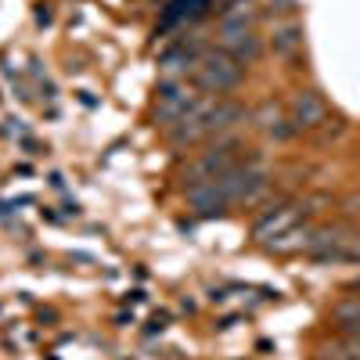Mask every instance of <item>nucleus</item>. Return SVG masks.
<instances>
[{
  "label": "nucleus",
  "mask_w": 360,
  "mask_h": 360,
  "mask_svg": "<svg viewBox=\"0 0 360 360\" xmlns=\"http://www.w3.org/2000/svg\"><path fill=\"white\" fill-rule=\"evenodd\" d=\"M249 112H245V105H238V101H217V108H213V119H209V130H213V137H224L231 127H238L245 119Z\"/></svg>",
  "instance_id": "ddd939ff"
},
{
  "label": "nucleus",
  "mask_w": 360,
  "mask_h": 360,
  "mask_svg": "<svg viewBox=\"0 0 360 360\" xmlns=\"http://www.w3.org/2000/svg\"><path fill=\"white\" fill-rule=\"evenodd\" d=\"M317 205H324V198H303V202H292V205H278V209H266V213L256 220L252 227V238L256 242H270V238H278L285 231H292L299 220H307L317 213Z\"/></svg>",
  "instance_id": "20e7f679"
},
{
  "label": "nucleus",
  "mask_w": 360,
  "mask_h": 360,
  "mask_svg": "<svg viewBox=\"0 0 360 360\" xmlns=\"http://www.w3.org/2000/svg\"><path fill=\"white\" fill-rule=\"evenodd\" d=\"M220 47L231 58H238L242 65L256 62V58L263 54V40L252 33V29H224V33H220Z\"/></svg>",
  "instance_id": "1a4fd4ad"
},
{
  "label": "nucleus",
  "mask_w": 360,
  "mask_h": 360,
  "mask_svg": "<svg viewBox=\"0 0 360 360\" xmlns=\"http://www.w3.org/2000/svg\"><path fill=\"white\" fill-rule=\"evenodd\" d=\"M217 101H220V98H213V94H209V98H198L195 108L169 130V144L188 148V144H198V141H205V137H213V130H209V119H213Z\"/></svg>",
  "instance_id": "39448f33"
},
{
  "label": "nucleus",
  "mask_w": 360,
  "mask_h": 360,
  "mask_svg": "<svg viewBox=\"0 0 360 360\" xmlns=\"http://www.w3.org/2000/svg\"><path fill=\"white\" fill-rule=\"evenodd\" d=\"M346 332H349V335H353V339L360 342V324H349V328H346Z\"/></svg>",
  "instance_id": "6ab92c4d"
},
{
  "label": "nucleus",
  "mask_w": 360,
  "mask_h": 360,
  "mask_svg": "<svg viewBox=\"0 0 360 360\" xmlns=\"http://www.w3.org/2000/svg\"><path fill=\"white\" fill-rule=\"evenodd\" d=\"M191 76H195V86H198V90L220 98V94H231V90L242 86L245 65L238 62V58H231L224 47H213V51L202 54V62H198V69H195Z\"/></svg>",
  "instance_id": "f257e3e1"
},
{
  "label": "nucleus",
  "mask_w": 360,
  "mask_h": 360,
  "mask_svg": "<svg viewBox=\"0 0 360 360\" xmlns=\"http://www.w3.org/2000/svg\"><path fill=\"white\" fill-rule=\"evenodd\" d=\"M299 47H303V25H299V22H285V25H278V29H274V37H270V51L281 54V58L295 54Z\"/></svg>",
  "instance_id": "4468645a"
},
{
  "label": "nucleus",
  "mask_w": 360,
  "mask_h": 360,
  "mask_svg": "<svg viewBox=\"0 0 360 360\" xmlns=\"http://www.w3.org/2000/svg\"><path fill=\"white\" fill-rule=\"evenodd\" d=\"M242 162H245L242 141H238V137H217V144L205 148V152L184 169V188L205 184V180H217V176L231 173L234 166H242Z\"/></svg>",
  "instance_id": "f03ea898"
},
{
  "label": "nucleus",
  "mask_w": 360,
  "mask_h": 360,
  "mask_svg": "<svg viewBox=\"0 0 360 360\" xmlns=\"http://www.w3.org/2000/svg\"><path fill=\"white\" fill-rule=\"evenodd\" d=\"M356 263H360V259H356Z\"/></svg>",
  "instance_id": "aec40b11"
},
{
  "label": "nucleus",
  "mask_w": 360,
  "mask_h": 360,
  "mask_svg": "<svg viewBox=\"0 0 360 360\" xmlns=\"http://www.w3.org/2000/svg\"><path fill=\"white\" fill-rule=\"evenodd\" d=\"M184 191H188V205L202 217H220L224 209H231L224 191L217 188V180H205V184H195V188H184Z\"/></svg>",
  "instance_id": "9b49d317"
},
{
  "label": "nucleus",
  "mask_w": 360,
  "mask_h": 360,
  "mask_svg": "<svg viewBox=\"0 0 360 360\" xmlns=\"http://www.w3.org/2000/svg\"><path fill=\"white\" fill-rule=\"evenodd\" d=\"M335 321H339L342 328L360 324V295H349L346 303H339V307H335Z\"/></svg>",
  "instance_id": "2eb2a0df"
},
{
  "label": "nucleus",
  "mask_w": 360,
  "mask_h": 360,
  "mask_svg": "<svg viewBox=\"0 0 360 360\" xmlns=\"http://www.w3.org/2000/svg\"><path fill=\"white\" fill-rule=\"evenodd\" d=\"M252 130L266 134V137H274V141H288L295 130H292V119L281 112V105L274 101H263L256 112H252Z\"/></svg>",
  "instance_id": "9d476101"
},
{
  "label": "nucleus",
  "mask_w": 360,
  "mask_h": 360,
  "mask_svg": "<svg viewBox=\"0 0 360 360\" xmlns=\"http://www.w3.org/2000/svg\"><path fill=\"white\" fill-rule=\"evenodd\" d=\"M346 360H360V346H346Z\"/></svg>",
  "instance_id": "a211bd4d"
},
{
  "label": "nucleus",
  "mask_w": 360,
  "mask_h": 360,
  "mask_svg": "<svg viewBox=\"0 0 360 360\" xmlns=\"http://www.w3.org/2000/svg\"><path fill=\"white\" fill-rule=\"evenodd\" d=\"M195 101H198V94L188 86V79H166V83H159V90H155V108H152L155 127H162V130L169 134L180 119L195 108Z\"/></svg>",
  "instance_id": "7ed1b4c3"
},
{
  "label": "nucleus",
  "mask_w": 360,
  "mask_h": 360,
  "mask_svg": "<svg viewBox=\"0 0 360 360\" xmlns=\"http://www.w3.org/2000/svg\"><path fill=\"white\" fill-rule=\"evenodd\" d=\"M342 259H349V263H356V259H360V234L353 238V245H349V249H342Z\"/></svg>",
  "instance_id": "dca6fc26"
},
{
  "label": "nucleus",
  "mask_w": 360,
  "mask_h": 360,
  "mask_svg": "<svg viewBox=\"0 0 360 360\" xmlns=\"http://www.w3.org/2000/svg\"><path fill=\"white\" fill-rule=\"evenodd\" d=\"M252 18H256L252 0H227V4L220 8V15H217L220 33L224 29H252Z\"/></svg>",
  "instance_id": "f8f14e48"
},
{
  "label": "nucleus",
  "mask_w": 360,
  "mask_h": 360,
  "mask_svg": "<svg viewBox=\"0 0 360 360\" xmlns=\"http://www.w3.org/2000/svg\"><path fill=\"white\" fill-rule=\"evenodd\" d=\"M213 8H217V0H166L162 18L155 25V37L159 33H173V29H184V25L205 18Z\"/></svg>",
  "instance_id": "423d86ee"
},
{
  "label": "nucleus",
  "mask_w": 360,
  "mask_h": 360,
  "mask_svg": "<svg viewBox=\"0 0 360 360\" xmlns=\"http://www.w3.org/2000/svg\"><path fill=\"white\" fill-rule=\"evenodd\" d=\"M346 213H349V217H360V195L346 202Z\"/></svg>",
  "instance_id": "f3484780"
},
{
  "label": "nucleus",
  "mask_w": 360,
  "mask_h": 360,
  "mask_svg": "<svg viewBox=\"0 0 360 360\" xmlns=\"http://www.w3.org/2000/svg\"><path fill=\"white\" fill-rule=\"evenodd\" d=\"M202 54H205V47H202L198 40H180V44H173V47L162 54V62H159V65H162L166 79H184L188 72L198 69Z\"/></svg>",
  "instance_id": "6e6552de"
},
{
  "label": "nucleus",
  "mask_w": 360,
  "mask_h": 360,
  "mask_svg": "<svg viewBox=\"0 0 360 360\" xmlns=\"http://www.w3.org/2000/svg\"><path fill=\"white\" fill-rule=\"evenodd\" d=\"M288 119H292L295 134L314 130L328 119V105H324V98L317 94V90H299V94L292 98V105H288Z\"/></svg>",
  "instance_id": "0eeeda50"
}]
</instances>
